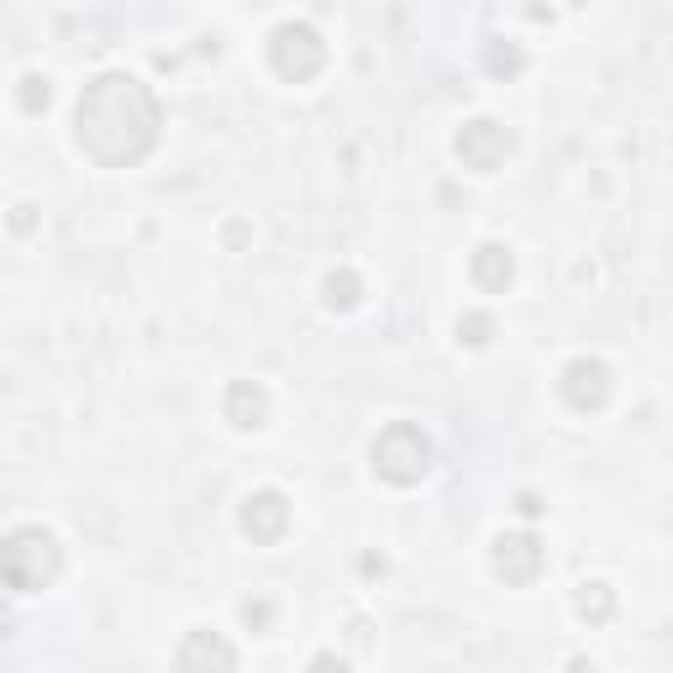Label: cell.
I'll return each instance as SVG.
<instances>
[{"mask_svg":"<svg viewBox=\"0 0 673 673\" xmlns=\"http://www.w3.org/2000/svg\"><path fill=\"white\" fill-rule=\"evenodd\" d=\"M74 137L100 169H137L164 137V106L137 74L106 69L80 89Z\"/></svg>","mask_w":673,"mask_h":673,"instance_id":"obj_1","label":"cell"},{"mask_svg":"<svg viewBox=\"0 0 673 673\" xmlns=\"http://www.w3.org/2000/svg\"><path fill=\"white\" fill-rule=\"evenodd\" d=\"M0 574L16 594H37L63 574V548L48 527H16L0 548Z\"/></svg>","mask_w":673,"mask_h":673,"instance_id":"obj_2","label":"cell"},{"mask_svg":"<svg viewBox=\"0 0 673 673\" xmlns=\"http://www.w3.org/2000/svg\"><path fill=\"white\" fill-rule=\"evenodd\" d=\"M369 464H374V473H380L384 484L410 490V484H421L432 473L437 453H432V437L416 421H389L380 437L369 442Z\"/></svg>","mask_w":673,"mask_h":673,"instance_id":"obj_3","label":"cell"},{"mask_svg":"<svg viewBox=\"0 0 673 673\" xmlns=\"http://www.w3.org/2000/svg\"><path fill=\"white\" fill-rule=\"evenodd\" d=\"M268 63L285 85H311L316 74L326 69V43L316 27L305 22H279L268 32Z\"/></svg>","mask_w":673,"mask_h":673,"instance_id":"obj_4","label":"cell"},{"mask_svg":"<svg viewBox=\"0 0 673 673\" xmlns=\"http://www.w3.org/2000/svg\"><path fill=\"white\" fill-rule=\"evenodd\" d=\"M510 147H516V137H510V127H505V121H495V117L464 121V127H458V137H453L458 164H464V169H473V175H495V169H505Z\"/></svg>","mask_w":673,"mask_h":673,"instance_id":"obj_5","label":"cell"},{"mask_svg":"<svg viewBox=\"0 0 673 673\" xmlns=\"http://www.w3.org/2000/svg\"><path fill=\"white\" fill-rule=\"evenodd\" d=\"M490 563H495V579H505L510 589H527L542 579L548 548H542V537H531V531H500Z\"/></svg>","mask_w":673,"mask_h":673,"instance_id":"obj_6","label":"cell"},{"mask_svg":"<svg viewBox=\"0 0 673 673\" xmlns=\"http://www.w3.org/2000/svg\"><path fill=\"white\" fill-rule=\"evenodd\" d=\"M611 389H615V380L600 358H574V363L563 369V380H557L563 406L579 410V416H600V410L611 406Z\"/></svg>","mask_w":673,"mask_h":673,"instance_id":"obj_7","label":"cell"},{"mask_svg":"<svg viewBox=\"0 0 673 673\" xmlns=\"http://www.w3.org/2000/svg\"><path fill=\"white\" fill-rule=\"evenodd\" d=\"M237 521H242V537H248V542L274 548V542H285V531H290V500L279 495V490H253V495L242 500Z\"/></svg>","mask_w":673,"mask_h":673,"instance_id":"obj_8","label":"cell"},{"mask_svg":"<svg viewBox=\"0 0 673 673\" xmlns=\"http://www.w3.org/2000/svg\"><path fill=\"white\" fill-rule=\"evenodd\" d=\"M175 673H237V647L221 637V632H190L175 652Z\"/></svg>","mask_w":673,"mask_h":673,"instance_id":"obj_9","label":"cell"},{"mask_svg":"<svg viewBox=\"0 0 673 673\" xmlns=\"http://www.w3.org/2000/svg\"><path fill=\"white\" fill-rule=\"evenodd\" d=\"M268 410H274V400H268V389L259 380H232L227 384L221 416L232 421L237 432H259V426H268Z\"/></svg>","mask_w":673,"mask_h":673,"instance_id":"obj_10","label":"cell"},{"mask_svg":"<svg viewBox=\"0 0 673 673\" xmlns=\"http://www.w3.org/2000/svg\"><path fill=\"white\" fill-rule=\"evenodd\" d=\"M469 274L484 295H505L516 285V253H510L505 242H479L469 259Z\"/></svg>","mask_w":673,"mask_h":673,"instance_id":"obj_11","label":"cell"},{"mask_svg":"<svg viewBox=\"0 0 673 673\" xmlns=\"http://www.w3.org/2000/svg\"><path fill=\"white\" fill-rule=\"evenodd\" d=\"M574 611H579V621H589V626H605L615 615V589L600 585V579H589V585H579V594H574Z\"/></svg>","mask_w":673,"mask_h":673,"instance_id":"obj_12","label":"cell"},{"mask_svg":"<svg viewBox=\"0 0 673 673\" xmlns=\"http://www.w3.org/2000/svg\"><path fill=\"white\" fill-rule=\"evenodd\" d=\"M363 300V279L352 274V268H332L326 274V285H322V305L326 311H352Z\"/></svg>","mask_w":673,"mask_h":673,"instance_id":"obj_13","label":"cell"},{"mask_svg":"<svg viewBox=\"0 0 673 673\" xmlns=\"http://www.w3.org/2000/svg\"><path fill=\"white\" fill-rule=\"evenodd\" d=\"M458 342L464 348H490L495 342V316L490 311H464L458 316Z\"/></svg>","mask_w":673,"mask_h":673,"instance_id":"obj_14","label":"cell"},{"mask_svg":"<svg viewBox=\"0 0 673 673\" xmlns=\"http://www.w3.org/2000/svg\"><path fill=\"white\" fill-rule=\"evenodd\" d=\"M484 69H490L495 80H516V74L527 69V53H521L516 43H490V53H484Z\"/></svg>","mask_w":673,"mask_h":673,"instance_id":"obj_15","label":"cell"},{"mask_svg":"<svg viewBox=\"0 0 673 673\" xmlns=\"http://www.w3.org/2000/svg\"><path fill=\"white\" fill-rule=\"evenodd\" d=\"M16 100H22V111H27V117H43V111H48V100H53V85H48V74H22V89H16Z\"/></svg>","mask_w":673,"mask_h":673,"instance_id":"obj_16","label":"cell"},{"mask_svg":"<svg viewBox=\"0 0 673 673\" xmlns=\"http://www.w3.org/2000/svg\"><path fill=\"white\" fill-rule=\"evenodd\" d=\"M242 621H248V626H259V632H264L268 621H274V605H268V600H248V605H242Z\"/></svg>","mask_w":673,"mask_h":673,"instance_id":"obj_17","label":"cell"},{"mask_svg":"<svg viewBox=\"0 0 673 673\" xmlns=\"http://www.w3.org/2000/svg\"><path fill=\"white\" fill-rule=\"evenodd\" d=\"M311 673H348V658H337V652H316V658H311Z\"/></svg>","mask_w":673,"mask_h":673,"instance_id":"obj_18","label":"cell"},{"mask_svg":"<svg viewBox=\"0 0 673 673\" xmlns=\"http://www.w3.org/2000/svg\"><path fill=\"white\" fill-rule=\"evenodd\" d=\"M516 510H521L527 521H537V516H542L548 505H542V500H537V495H516Z\"/></svg>","mask_w":673,"mask_h":673,"instance_id":"obj_19","label":"cell"},{"mask_svg":"<svg viewBox=\"0 0 673 673\" xmlns=\"http://www.w3.org/2000/svg\"><path fill=\"white\" fill-rule=\"evenodd\" d=\"M11 227H16V232H32V205H16V216H11Z\"/></svg>","mask_w":673,"mask_h":673,"instance_id":"obj_20","label":"cell"},{"mask_svg":"<svg viewBox=\"0 0 673 673\" xmlns=\"http://www.w3.org/2000/svg\"><path fill=\"white\" fill-rule=\"evenodd\" d=\"M568 673H600V669H594L589 658H574V663H568Z\"/></svg>","mask_w":673,"mask_h":673,"instance_id":"obj_21","label":"cell"}]
</instances>
